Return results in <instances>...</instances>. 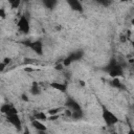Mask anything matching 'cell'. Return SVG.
Masks as SVG:
<instances>
[{
	"label": "cell",
	"mask_w": 134,
	"mask_h": 134,
	"mask_svg": "<svg viewBox=\"0 0 134 134\" xmlns=\"http://www.w3.org/2000/svg\"><path fill=\"white\" fill-rule=\"evenodd\" d=\"M102 117L107 127H112L119 121L118 117L111 110H109L108 108H106L104 106L102 107Z\"/></svg>",
	"instance_id": "obj_1"
},
{
	"label": "cell",
	"mask_w": 134,
	"mask_h": 134,
	"mask_svg": "<svg viewBox=\"0 0 134 134\" xmlns=\"http://www.w3.org/2000/svg\"><path fill=\"white\" fill-rule=\"evenodd\" d=\"M24 45L27 46L28 48H30L38 55L43 54V44L41 41H25Z\"/></svg>",
	"instance_id": "obj_2"
},
{
	"label": "cell",
	"mask_w": 134,
	"mask_h": 134,
	"mask_svg": "<svg viewBox=\"0 0 134 134\" xmlns=\"http://www.w3.org/2000/svg\"><path fill=\"white\" fill-rule=\"evenodd\" d=\"M5 116H6V120L9 124H12L17 129V131H20L22 129V121H21V118L18 113H10Z\"/></svg>",
	"instance_id": "obj_3"
},
{
	"label": "cell",
	"mask_w": 134,
	"mask_h": 134,
	"mask_svg": "<svg viewBox=\"0 0 134 134\" xmlns=\"http://www.w3.org/2000/svg\"><path fill=\"white\" fill-rule=\"evenodd\" d=\"M17 26L19 28V30L25 35H27L30 30V24H29V21L27 19V17L25 16H21L17 22Z\"/></svg>",
	"instance_id": "obj_4"
},
{
	"label": "cell",
	"mask_w": 134,
	"mask_h": 134,
	"mask_svg": "<svg viewBox=\"0 0 134 134\" xmlns=\"http://www.w3.org/2000/svg\"><path fill=\"white\" fill-rule=\"evenodd\" d=\"M65 107H66V109H69L71 112L81 111V110H82L80 104H79L77 102H75V100H74L73 98H71V97H68V98H67V100H66V103H65Z\"/></svg>",
	"instance_id": "obj_5"
},
{
	"label": "cell",
	"mask_w": 134,
	"mask_h": 134,
	"mask_svg": "<svg viewBox=\"0 0 134 134\" xmlns=\"http://www.w3.org/2000/svg\"><path fill=\"white\" fill-rule=\"evenodd\" d=\"M0 113H2L4 115H7V114H10V113H18V111L12 104L5 103L0 107Z\"/></svg>",
	"instance_id": "obj_6"
},
{
	"label": "cell",
	"mask_w": 134,
	"mask_h": 134,
	"mask_svg": "<svg viewBox=\"0 0 134 134\" xmlns=\"http://www.w3.org/2000/svg\"><path fill=\"white\" fill-rule=\"evenodd\" d=\"M31 126L38 131V132H46L47 131V127L40 120L37 119H32L31 120Z\"/></svg>",
	"instance_id": "obj_7"
},
{
	"label": "cell",
	"mask_w": 134,
	"mask_h": 134,
	"mask_svg": "<svg viewBox=\"0 0 134 134\" xmlns=\"http://www.w3.org/2000/svg\"><path fill=\"white\" fill-rule=\"evenodd\" d=\"M67 3L69 4V6H70L73 10L80 12V13L83 12V5H82V3H81L79 0H68Z\"/></svg>",
	"instance_id": "obj_8"
},
{
	"label": "cell",
	"mask_w": 134,
	"mask_h": 134,
	"mask_svg": "<svg viewBox=\"0 0 134 134\" xmlns=\"http://www.w3.org/2000/svg\"><path fill=\"white\" fill-rule=\"evenodd\" d=\"M50 87L54 90H58L59 92H65L67 90V84L66 83H58V82H53L50 84Z\"/></svg>",
	"instance_id": "obj_9"
},
{
	"label": "cell",
	"mask_w": 134,
	"mask_h": 134,
	"mask_svg": "<svg viewBox=\"0 0 134 134\" xmlns=\"http://www.w3.org/2000/svg\"><path fill=\"white\" fill-rule=\"evenodd\" d=\"M83 55H84V52H83L82 50H76V51L70 53L68 57L71 59L72 62H74V61H79V60H81V59L83 58Z\"/></svg>",
	"instance_id": "obj_10"
},
{
	"label": "cell",
	"mask_w": 134,
	"mask_h": 134,
	"mask_svg": "<svg viewBox=\"0 0 134 134\" xmlns=\"http://www.w3.org/2000/svg\"><path fill=\"white\" fill-rule=\"evenodd\" d=\"M30 92L32 95H39L41 93V88H40V85L37 83V82H34L32 83V86L30 88Z\"/></svg>",
	"instance_id": "obj_11"
},
{
	"label": "cell",
	"mask_w": 134,
	"mask_h": 134,
	"mask_svg": "<svg viewBox=\"0 0 134 134\" xmlns=\"http://www.w3.org/2000/svg\"><path fill=\"white\" fill-rule=\"evenodd\" d=\"M111 85L117 89H125V86L121 84V82L119 81L118 77H113L112 81H111Z\"/></svg>",
	"instance_id": "obj_12"
},
{
	"label": "cell",
	"mask_w": 134,
	"mask_h": 134,
	"mask_svg": "<svg viewBox=\"0 0 134 134\" xmlns=\"http://www.w3.org/2000/svg\"><path fill=\"white\" fill-rule=\"evenodd\" d=\"M34 119H37V120H40V121H44L47 119V116L44 112H37L34 114Z\"/></svg>",
	"instance_id": "obj_13"
},
{
	"label": "cell",
	"mask_w": 134,
	"mask_h": 134,
	"mask_svg": "<svg viewBox=\"0 0 134 134\" xmlns=\"http://www.w3.org/2000/svg\"><path fill=\"white\" fill-rule=\"evenodd\" d=\"M43 4L47 7V8H53L55 5H57V1L55 0H44L43 1Z\"/></svg>",
	"instance_id": "obj_14"
},
{
	"label": "cell",
	"mask_w": 134,
	"mask_h": 134,
	"mask_svg": "<svg viewBox=\"0 0 134 134\" xmlns=\"http://www.w3.org/2000/svg\"><path fill=\"white\" fill-rule=\"evenodd\" d=\"M83 110H81V111H74V112H72V114H71V117L72 118H74V119H81L82 117H83Z\"/></svg>",
	"instance_id": "obj_15"
},
{
	"label": "cell",
	"mask_w": 134,
	"mask_h": 134,
	"mask_svg": "<svg viewBox=\"0 0 134 134\" xmlns=\"http://www.w3.org/2000/svg\"><path fill=\"white\" fill-rule=\"evenodd\" d=\"M62 110H63V108H52V109L48 110V114H49V115H57V114H59Z\"/></svg>",
	"instance_id": "obj_16"
},
{
	"label": "cell",
	"mask_w": 134,
	"mask_h": 134,
	"mask_svg": "<svg viewBox=\"0 0 134 134\" xmlns=\"http://www.w3.org/2000/svg\"><path fill=\"white\" fill-rule=\"evenodd\" d=\"M20 1L19 0H10L9 1V4H10V7L12 8H17V7H19V5H20Z\"/></svg>",
	"instance_id": "obj_17"
},
{
	"label": "cell",
	"mask_w": 134,
	"mask_h": 134,
	"mask_svg": "<svg viewBox=\"0 0 134 134\" xmlns=\"http://www.w3.org/2000/svg\"><path fill=\"white\" fill-rule=\"evenodd\" d=\"M6 18V10L3 7H0V19H5Z\"/></svg>",
	"instance_id": "obj_18"
},
{
	"label": "cell",
	"mask_w": 134,
	"mask_h": 134,
	"mask_svg": "<svg viewBox=\"0 0 134 134\" xmlns=\"http://www.w3.org/2000/svg\"><path fill=\"white\" fill-rule=\"evenodd\" d=\"M21 99H22L23 102H28V100H29L28 95H27V94H25V93H22V94H21Z\"/></svg>",
	"instance_id": "obj_19"
},
{
	"label": "cell",
	"mask_w": 134,
	"mask_h": 134,
	"mask_svg": "<svg viewBox=\"0 0 134 134\" xmlns=\"http://www.w3.org/2000/svg\"><path fill=\"white\" fill-rule=\"evenodd\" d=\"M63 68H64L63 64H57V65L54 66V69H55V70H63Z\"/></svg>",
	"instance_id": "obj_20"
},
{
	"label": "cell",
	"mask_w": 134,
	"mask_h": 134,
	"mask_svg": "<svg viewBox=\"0 0 134 134\" xmlns=\"http://www.w3.org/2000/svg\"><path fill=\"white\" fill-rule=\"evenodd\" d=\"M35 70H36V68H34V67H25L24 68V71H26V72H32Z\"/></svg>",
	"instance_id": "obj_21"
},
{
	"label": "cell",
	"mask_w": 134,
	"mask_h": 134,
	"mask_svg": "<svg viewBox=\"0 0 134 134\" xmlns=\"http://www.w3.org/2000/svg\"><path fill=\"white\" fill-rule=\"evenodd\" d=\"M2 63H4V64L7 66V65L10 63V59H9V58H4V59H3V61H2Z\"/></svg>",
	"instance_id": "obj_22"
},
{
	"label": "cell",
	"mask_w": 134,
	"mask_h": 134,
	"mask_svg": "<svg viewBox=\"0 0 134 134\" xmlns=\"http://www.w3.org/2000/svg\"><path fill=\"white\" fill-rule=\"evenodd\" d=\"M64 110H65V115H66V116H68V117H71L72 112H71L69 109H64Z\"/></svg>",
	"instance_id": "obj_23"
},
{
	"label": "cell",
	"mask_w": 134,
	"mask_h": 134,
	"mask_svg": "<svg viewBox=\"0 0 134 134\" xmlns=\"http://www.w3.org/2000/svg\"><path fill=\"white\" fill-rule=\"evenodd\" d=\"M119 39H120V42H122V43H125V42L127 41V36H126V35H121Z\"/></svg>",
	"instance_id": "obj_24"
},
{
	"label": "cell",
	"mask_w": 134,
	"mask_h": 134,
	"mask_svg": "<svg viewBox=\"0 0 134 134\" xmlns=\"http://www.w3.org/2000/svg\"><path fill=\"white\" fill-rule=\"evenodd\" d=\"M5 68H6V65H5L4 63H2V62H1V63H0V72H2Z\"/></svg>",
	"instance_id": "obj_25"
},
{
	"label": "cell",
	"mask_w": 134,
	"mask_h": 134,
	"mask_svg": "<svg viewBox=\"0 0 134 134\" xmlns=\"http://www.w3.org/2000/svg\"><path fill=\"white\" fill-rule=\"evenodd\" d=\"M59 118V114H57V115H50L49 116V119L50 120H55V119H58Z\"/></svg>",
	"instance_id": "obj_26"
},
{
	"label": "cell",
	"mask_w": 134,
	"mask_h": 134,
	"mask_svg": "<svg viewBox=\"0 0 134 134\" xmlns=\"http://www.w3.org/2000/svg\"><path fill=\"white\" fill-rule=\"evenodd\" d=\"M100 4H104V5H109V1H104V0H100V1H98Z\"/></svg>",
	"instance_id": "obj_27"
},
{
	"label": "cell",
	"mask_w": 134,
	"mask_h": 134,
	"mask_svg": "<svg viewBox=\"0 0 134 134\" xmlns=\"http://www.w3.org/2000/svg\"><path fill=\"white\" fill-rule=\"evenodd\" d=\"M22 134H31V133H30V131H29V129H28V128H25Z\"/></svg>",
	"instance_id": "obj_28"
},
{
	"label": "cell",
	"mask_w": 134,
	"mask_h": 134,
	"mask_svg": "<svg viewBox=\"0 0 134 134\" xmlns=\"http://www.w3.org/2000/svg\"><path fill=\"white\" fill-rule=\"evenodd\" d=\"M127 134H134V130L132 129V128H130L129 129V131H128V133Z\"/></svg>",
	"instance_id": "obj_29"
},
{
	"label": "cell",
	"mask_w": 134,
	"mask_h": 134,
	"mask_svg": "<svg viewBox=\"0 0 134 134\" xmlns=\"http://www.w3.org/2000/svg\"><path fill=\"white\" fill-rule=\"evenodd\" d=\"M80 83H81V86H85V82H83V81H80Z\"/></svg>",
	"instance_id": "obj_30"
},
{
	"label": "cell",
	"mask_w": 134,
	"mask_h": 134,
	"mask_svg": "<svg viewBox=\"0 0 134 134\" xmlns=\"http://www.w3.org/2000/svg\"><path fill=\"white\" fill-rule=\"evenodd\" d=\"M37 134H47V133L46 132H38Z\"/></svg>",
	"instance_id": "obj_31"
}]
</instances>
